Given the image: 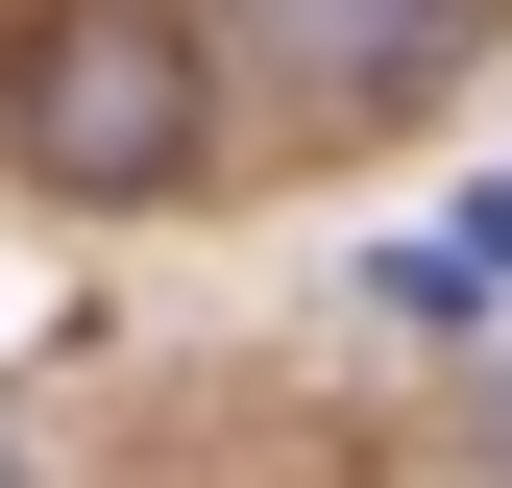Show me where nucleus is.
I'll use <instances>...</instances> for the list:
<instances>
[{"instance_id":"1","label":"nucleus","mask_w":512,"mask_h":488,"mask_svg":"<svg viewBox=\"0 0 512 488\" xmlns=\"http://www.w3.org/2000/svg\"><path fill=\"white\" fill-rule=\"evenodd\" d=\"M220 147V49L171 0H49L25 25V171L49 196H171Z\"/></svg>"},{"instance_id":"2","label":"nucleus","mask_w":512,"mask_h":488,"mask_svg":"<svg viewBox=\"0 0 512 488\" xmlns=\"http://www.w3.org/2000/svg\"><path fill=\"white\" fill-rule=\"evenodd\" d=\"M488 49V0H244V74L269 98H317V122H391V98H439Z\"/></svg>"},{"instance_id":"3","label":"nucleus","mask_w":512,"mask_h":488,"mask_svg":"<svg viewBox=\"0 0 512 488\" xmlns=\"http://www.w3.org/2000/svg\"><path fill=\"white\" fill-rule=\"evenodd\" d=\"M0 488H25V440H0Z\"/></svg>"}]
</instances>
